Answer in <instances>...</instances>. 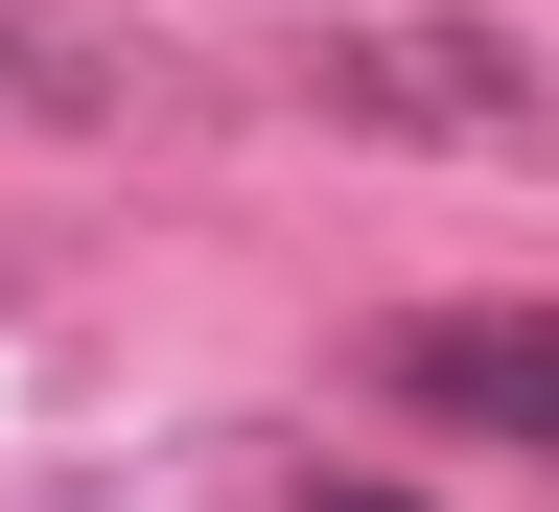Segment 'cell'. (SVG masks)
Instances as JSON below:
<instances>
[{
	"mask_svg": "<svg viewBox=\"0 0 559 512\" xmlns=\"http://www.w3.org/2000/svg\"><path fill=\"white\" fill-rule=\"evenodd\" d=\"M280 94L349 117V140H489V164H536L559 140V70L513 24H304L280 47Z\"/></svg>",
	"mask_w": 559,
	"mask_h": 512,
	"instance_id": "obj_1",
	"label": "cell"
},
{
	"mask_svg": "<svg viewBox=\"0 0 559 512\" xmlns=\"http://www.w3.org/2000/svg\"><path fill=\"white\" fill-rule=\"evenodd\" d=\"M373 396H419V419H466V443L559 466V303H396V326H373Z\"/></svg>",
	"mask_w": 559,
	"mask_h": 512,
	"instance_id": "obj_2",
	"label": "cell"
},
{
	"mask_svg": "<svg viewBox=\"0 0 559 512\" xmlns=\"http://www.w3.org/2000/svg\"><path fill=\"white\" fill-rule=\"evenodd\" d=\"M164 70H140L117 0H0V117H140Z\"/></svg>",
	"mask_w": 559,
	"mask_h": 512,
	"instance_id": "obj_3",
	"label": "cell"
}]
</instances>
